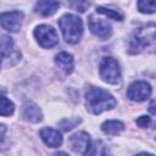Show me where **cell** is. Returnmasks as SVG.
<instances>
[{
	"label": "cell",
	"instance_id": "cell-16",
	"mask_svg": "<svg viewBox=\"0 0 156 156\" xmlns=\"http://www.w3.org/2000/svg\"><path fill=\"white\" fill-rule=\"evenodd\" d=\"M15 111V105L5 95L0 94V116H10Z\"/></svg>",
	"mask_w": 156,
	"mask_h": 156
},
{
	"label": "cell",
	"instance_id": "cell-24",
	"mask_svg": "<svg viewBox=\"0 0 156 156\" xmlns=\"http://www.w3.org/2000/svg\"><path fill=\"white\" fill-rule=\"evenodd\" d=\"M154 102H155V101L152 100V101H151V104H150V111H151V113H152V115H155V110H154Z\"/></svg>",
	"mask_w": 156,
	"mask_h": 156
},
{
	"label": "cell",
	"instance_id": "cell-4",
	"mask_svg": "<svg viewBox=\"0 0 156 156\" xmlns=\"http://www.w3.org/2000/svg\"><path fill=\"white\" fill-rule=\"evenodd\" d=\"M154 41H155V26L151 23L150 28L144 27L135 32V34L130 41V49H134L133 51L138 52V51L143 50L145 46L154 44Z\"/></svg>",
	"mask_w": 156,
	"mask_h": 156
},
{
	"label": "cell",
	"instance_id": "cell-2",
	"mask_svg": "<svg viewBox=\"0 0 156 156\" xmlns=\"http://www.w3.org/2000/svg\"><path fill=\"white\" fill-rule=\"evenodd\" d=\"M58 27L62 32L65 40L69 44H76L79 41L83 34L82 20L72 13H66L58 20Z\"/></svg>",
	"mask_w": 156,
	"mask_h": 156
},
{
	"label": "cell",
	"instance_id": "cell-19",
	"mask_svg": "<svg viewBox=\"0 0 156 156\" xmlns=\"http://www.w3.org/2000/svg\"><path fill=\"white\" fill-rule=\"evenodd\" d=\"M138 9L144 13H154L155 12V1L154 0H144L138 2Z\"/></svg>",
	"mask_w": 156,
	"mask_h": 156
},
{
	"label": "cell",
	"instance_id": "cell-15",
	"mask_svg": "<svg viewBox=\"0 0 156 156\" xmlns=\"http://www.w3.org/2000/svg\"><path fill=\"white\" fill-rule=\"evenodd\" d=\"M124 129V124L117 119H110L101 124V130L108 135H116Z\"/></svg>",
	"mask_w": 156,
	"mask_h": 156
},
{
	"label": "cell",
	"instance_id": "cell-21",
	"mask_svg": "<svg viewBox=\"0 0 156 156\" xmlns=\"http://www.w3.org/2000/svg\"><path fill=\"white\" fill-rule=\"evenodd\" d=\"M73 6L77 9V11L84 12L87 10V7L89 6V2H87V1H78V2H74Z\"/></svg>",
	"mask_w": 156,
	"mask_h": 156
},
{
	"label": "cell",
	"instance_id": "cell-3",
	"mask_svg": "<svg viewBox=\"0 0 156 156\" xmlns=\"http://www.w3.org/2000/svg\"><path fill=\"white\" fill-rule=\"evenodd\" d=\"M99 73L104 82L108 84H118L121 82V68L113 57H104L99 66Z\"/></svg>",
	"mask_w": 156,
	"mask_h": 156
},
{
	"label": "cell",
	"instance_id": "cell-18",
	"mask_svg": "<svg viewBox=\"0 0 156 156\" xmlns=\"http://www.w3.org/2000/svg\"><path fill=\"white\" fill-rule=\"evenodd\" d=\"M96 12L101 13V15H104V16L111 18V20H116V21H122L123 20V16L117 10H111V9H106V7H102V6H98Z\"/></svg>",
	"mask_w": 156,
	"mask_h": 156
},
{
	"label": "cell",
	"instance_id": "cell-6",
	"mask_svg": "<svg viewBox=\"0 0 156 156\" xmlns=\"http://www.w3.org/2000/svg\"><path fill=\"white\" fill-rule=\"evenodd\" d=\"M150 95H151V85L145 80L133 82L127 90V96L136 102L146 100Z\"/></svg>",
	"mask_w": 156,
	"mask_h": 156
},
{
	"label": "cell",
	"instance_id": "cell-7",
	"mask_svg": "<svg viewBox=\"0 0 156 156\" xmlns=\"http://www.w3.org/2000/svg\"><path fill=\"white\" fill-rule=\"evenodd\" d=\"M23 21V13L21 11H10L0 13V24L4 29L11 33L20 30Z\"/></svg>",
	"mask_w": 156,
	"mask_h": 156
},
{
	"label": "cell",
	"instance_id": "cell-22",
	"mask_svg": "<svg viewBox=\"0 0 156 156\" xmlns=\"http://www.w3.org/2000/svg\"><path fill=\"white\" fill-rule=\"evenodd\" d=\"M5 133H6V127H5L4 124H0V140L4 139Z\"/></svg>",
	"mask_w": 156,
	"mask_h": 156
},
{
	"label": "cell",
	"instance_id": "cell-12",
	"mask_svg": "<svg viewBox=\"0 0 156 156\" xmlns=\"http://www.w3.org/2000/svg\"><path fill=\"white\" fill-rule=\"evenodd\" d=\"M55 63L66 74H69L73 71V56L66 51H61L55 56Z\"/></svg>",
	"mask_w": 156,
	"mask_h": 156
},
{
	"label": "cell",
	"instance_id": "cell-17",
	"mask_svg": "<svg viewBox=\"0 0 156 156\" xmlns=\"http://www.w3.org/2000/svg\"><path fill=\"white\" fill-rule=\"evenodd\" d=\"M12 45L13 44H12L11 38H9L6 35H4V37L0 38V65H1L2 58L10 54V51L12 49Z\"/></svg>",
	"mask_w": 156,
	"mask_h": 156
},
{
	"label": "cell",
	"instance_id": "cell-1",
	"mask_svg": "<svg viewBox=\"0 0 156 156\" xmlns=\"http://www.w3.org/2000/svg\"><path fill=\"white\" fill-rule=\"evenodd\" d=\"M85 105L90 113L99 115L104 111L112 110L117 105V101L107 90L98 87H89L85 91Z\"/></svg>",
	"mask_w": 156,
	"mask_h": 156
},
{
	"label": "cell",
	"instance_id": "cell-25",
	"mask_svg": "<svg viewBox=\"0 0 156 156\" xmlns=\"http://www.w3.org/2000/svg\"><path fill=\"white\" fill-rule=\"evenodd\" d=\"M135 156H154L152 154H147V152H141L139 155H135Z\"/></svg>",
	"mask_w": 156,
	"mask_h": 156
},
{
	"label": "cell",
	"instance_id": "cell-8",
	"mask_svg": "<svg viewBox=\"0 0 156 156\" xmlns=\"http://www.w3.org/2000/svg\"><path fill=\"white\" fill-rule=\"evenodd\" d=\"M89 28L93 34H95L96 37H99L101 39L108 38L112 33V28H111L110 23H107L106 21H104L101 18H95L94 15L89 16Z\"/></svg>",
	"mask_w": 156,
	"mask_h": 156
},
{
	"label": "cell",
	"instance_id": "cell-14",
	"mask_svg": "<svg viewBox=\"0 0 156 156\" xmlns=\"http://www.w3.org/2000/svg\"><path fill=\"white\" fill-rule=\"evenodd\" d=\"M107 149L101 140H93L89 143L87 150L83 152V156H105Z\"/></svg>",
	"mask_w": 156,
	"mask_h": 156
},
{
	"label": "cell",
	"instance_id": "cell-5",
	"mask_svg": "<svg viewBox=\"0 0 156 156\" xmlns=\"http://www.w3.org/2000/svg\"><path fill=\"white\" fill-rule=\"evenodd\" d=\"M34 37L39 45L45 49H50L58 43L56 30L49 24H40L34 29Z\"/></svg>",
	"mask_w": 156,
	"mask_h": 156
},
{
	"label": "cell",
	"instance_id": "cell-9",
	"mask_svg": "<svg viewBox=\"0 0 156 156\" xmlns=\"http://www.w3.org/2000/svg\"><path fill=\"white\" fill-rule=\"evenodd\" d=\"M40 136L43 139V141L50 146V147H57L62 144V135L58 130L50 128V127H45L40 130Z\"/></svg>",
	"mask_w": 156,
	"mask_h": 156
},
{
	"label": "cell",
	"instance_id": "cell-11",
	"mask_svg": "<svg viewBox=\"0 0 156 156\" xmlns=\"http://www.w3.org/2000/svg\"><path fill=\"white\" fill-rule=\"evenodd\" d=\"M22 116L24 117V119L33 122V123H37V122L41 121V118H43V113H41L40 108L38 107V105H35L30 101H28L23 105Z\"/></svg>",
	"mask_w": 156,
	"mask_h": 156
},
{
	"label": "cell",
	"instance_id": "cell-13",
	"mask_svg": "<svg viewBox=\"0 0 156 156\" xmlns=\"http://www.w3.org/2000/svg\"><path fill=\"white\" fill-rule=\"evenodd\" d=\"M58 7H60V2L44 0V1H38L35 4L34 10L41 16H51L58 10Z\"/></svg>",
	"mask_w": 156,
	"mask_h": 156
},
{
	"label": "cell",
	"instance_id": "cell-20",
	"mask_svg": "<svg viewBox=\"0 0 156 156\" xmlns=\"http://www.w3.org/2000/svg\"><path fill=\"white\" fill-rule=\"evenodd\" d=\"M151 123H152V121H151V118L147 117V116H140V117L136 119V124H138L139 127H141V128H147V127L151 126Z\"/></svg>",
	"mask_w": 156,
	"mask_h": 156
},
{
	"label": "cell",
	"instance_id": "cell-10",
	"mask_svg": "<svg viewBox=\"0 0 156 156\" xmlns=\"http://www.w3.org/2000/svg\"><path fill=\"white\" fill-rule=\"evenodd\" d=\"M90 138L89 135L85 133V132H78L73 135H71L69 138V144H71V147L74 152H84L90 143Z\"/></svg>",
	"mask_w": 156,
	"mask_h": 156
},
{
	"label": "cell",
	"instance_id": "cell-23",
	"mask_svg": "<svg viewBox=\"0 0 156 156\" xmlns=\"http://www.w3.org/2000/svg\"><path fill=\"white\" fill-rule=\"evenodd\" d=\"M52 156H69V155H67L66 152H62V151H61V152H55Z\"/></svg>",
	"mask_w": 156,
	"mask_h": 156
}]
</instances>
